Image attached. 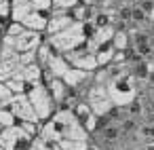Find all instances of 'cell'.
I'll return each mask as SVG.
<instances>
[{
    "label": "cell",
    "mask_w": 154,
    "mask_h": 150,
    "mask_svg": "<svg viewBox=\"0 0 154 150\" xmlns=\"http://www.w3.org/2000/svg\"><path fill=\"white\" fill-rule=\"evenodd\" d=\"M38 135L49 137V139H57V142H61V139H89L91 142V133L85 129V125L68 108H57L49 120L40 123Z\"/></svg>",
    "instance_id": "1"
},
{
    "label": "cell",
    "mask_w": 154,
    "mask_h": 150,
    "mask_svg": "<svg viewBox=\"0 0 154 150\" xmlns=\"http://www.w3.org/2000/svg\"><path fill=\"white\" fill-rule=\"evenodd\" d=\"M97 28L93 26V21H74L72 26H68L66 30L53 34V36H47L45 40L57 51V53H68V51H74L78 47H85L87 40L91 38V34L95 32Z\"/></svg>",
    "instance_id": "2"
},
{
    "label": "cell",
    "mask_w": 154,
    "mask_h": 150,
    "mask_svg": "<svg viewBox=\"0 0 154 150\" xmlns=\"http://www.w3.org/2000/svg\"><path fill=\"white\" fill-rule=\"evenodd\" d=\"M106 89H108V95L116 108H127L135 97H139V83L135 80L131 70L125 74L112 76L106 83Z\"/></svg>",
    "instance_id": "3"
},
{
    "label": "cell",
    "mask_w": 154,
    "mask_h": 150,
    "mask_svg": "<svg viewBox=\"0 0 154 150\" xmlns=\"http://www.w3.org/2000/svg\"><path fill=\"white\" fill-rule=\"evenodd\" d=\"M26 95H28V99L32 102V106H34V110H36V114H38V118H40V123L49 120V118L55 114L57 104L53 102V97H51V93H49L45 80H36V83L26 85Z\"/></svg>",
    "instance_id": "4"
},
{
    "label": "cell",
    "mask_w": 154,
    "mask_h": 150,
    "mask_svg": "<svg viewBox=\"0 0 154 150\" xmlns=\"http://www.w3.org/2000/svg\"><path fill=\"white\" fill-rule=\"evenodd\" d=\"M49 15H51V11L47 13V11H40V9L32 7L30 2H26V5L13 7L11 21H17V23H21L28 30H36V32H42L45 34L47 23H49Z\"/></svg>",
    "instance_id": "5"
},
{
    "label": "cell",
    "mask_w": 154,
    "mask_h": 150,
    "mask_svg": "<svg viewBox=\"0 0 154 150\" xmlns=\"http://www.w3.org/2000/svg\"><path fill=\"white\" fill-rule=\"evenodd\" d=\"M32 139L34 137L19 123L11 127H2V131H0V144H2L5 150H30Z\"/></svg>",
    "instance_id": "6"
},
{
    "label": "cell",
    "mask_w": 154,
    "mask_h": 150,
    "mask_svg": "<svg viewBox=\"0 0 154 150\" xmlns=\"http://www.w3.org/2000/svg\"><path fill=\"white\" fill-rule=\"evenodd\" d=\"M85 99L89 102L91 110H93L97 116H108V112L114 108V104H112V99H110V95H108L106 85L97 83L95 78H93V83L89 85V89H87V93H85Z\"/></svg>",
    "instance_id": "7"
},
{
    "label": "cell",
    "mask_w": 154,
    "mask_h": 150,
    "mask_svg": "<svg viewBox=\"0 0 154 150\" xmlns=\"http://www.w3.org/2000/svg\"><path fill=\"white\" fill-rule=\"evenodd\" d=\"M45 40V34L42 32H36V30H23L21 34H17L15 38H2L0 40V45L5 47H11L15 49L17 53H34Z\"/></svg>",
    "instance_id": "8"
},
{
    "label": "cell",
    "mask_w": 154,
    "mask_h": 150,
    "mask_svg": "<svg viewBox=\"0 0 154 150\" xmlns=\"http://www.w3.org/2000/svg\"><path fill=\"white\" fill-rule=\"evenodd\" d=\"M63 57L68 59V64H70L72 68H78V70H85V72H91V74L99 70L97 57H95V53H93L91 49H87V45H85V47H78V49H74V51L63 53Z\"/></svg>",
    "instance_id": "9"
},
{
    "label": "cell",
    "mask_w": 154,
    "mask_h": 150,
    "mask_svg": "<svg viewBox=\"0 0 154 150\" xmlns=\"http://www.w3.org/2000/svg\"><path fill=\"white\" fill-rule=\"evenodd\" d=\"M21 68H23L21 53H17L11 47L0 45V80H7V78L15 76Z\"/></svg>",
    "instance_id": "10"
},
{
    "label": "cell",
    "mask_w": 154,
    "mask_h": 150,
    "mask_svg": "<svg viewBox=\"0 0 154 150\" xmlns=\"http://www.w3.org/2000/svg\"><path fill=\"white\" fill-rule=\"evenodd\" d=\"M9 110L13 112V116L17 118V123H21V120L40 123V118H38V114H36V110H34V106H32V102L28 99L26 93H15L13 99H11V104H9Z\"/></svg>",
    "instance_id": "11"
},
{
    "label": "cell",
    "mask_w": 154,
    "mask_h": 150,
    "mask_svg": "<svg viewBox=\"0 0 154 150\" xmlns=\"http://www.w3.org/2000/svg\"><path fill=\"white\" fill-rule=\"evenodd\" d=\"M74 23V17L70 11H61V9H53L51 15H49V23H47V30H45V38L47 36H53L61 30H66L68 26Z\"/></svg>",
    "instance_id": "12"
},
{
    "label": "cell",
    "mask_w": 154,
    "mask_h": 150,
    "mask_svg": "<svg viewBox=\"0 0 154 150\" xmlns=\"http://www.w3.org/2000/svg\"><path fill=\"white\" fill-rule=\"evenodd\" d=\"M114 34H116L114 26L97 28V30L91 34V38L87 40V49H91L93 53H97V51H99V49H103L106 45H112V38H114Z\"/></svg>",
    "instance_id": "13"
},
{
    "label": "cell",
    "mask_w": 154,
    "mask_h": 150,
    "mask_svg": "<svg viewBox=\"0 0 154 150\" xmlns=\"http://www.w3.org/2000/svg\"><path fill=\"white\" fill-rule=\"evenodd\" d=\"M150 23V17H148V13L143 11V7L139 5V2H133L131 5V26H135V28H146Z\"/></svg>",
    "instance_id": "14"
},
{
    "label": "cell",
    "mask_w": 154,
    "mask_h": 150,
    "mask_svg": "<svg viewBox=\"0 0 154 150\" xmlns=\"http://www.w3.org/2000/svg\"><path fill=\"white\" fill-rule=\"evenodd\" d=\"M30 150H61L59 142L57 139H49V137H42V135H36L30 144Z\"/></svg>",
    "instance_id": "15"
},
{
    "label": "cell",
    "mask_w": 154,
    "mask_h": 150,
    "mask_svg": "<svg viewBox=\"0 0 154 150\" xmlns=\"http://www.w3.org/2000/svg\"><path fill=\"white\" fill-rule=\"evenodd\" d=\"M112 47L116 51H129L131 49V34H129V30H116V34L112 38Z\"/></svg>",
    "instance_id": "16"
},
{
    "label": "cell",
    "mask_w": 154,
    "mask_h": 150,
    "mask_svg": "<svg viewBox=\"0 0 154 150\" xmlns=\"http://www.w3.org/2000/svg\"><path fill=\"white\" fill-rule=\"evenodd\" d=\"M72 112H74V116H76V118H78L82 125H85V123H87V120H89V118L95 114V112L91 110V106H89V102H87V99H80V102H78L74 108H72Z\"/></svg>",
    "instance_id": "17"
},
{
    "label": "cell",
    "mask_w": 154,
    "mask_h": 150,
    "mask_svg": "<svg viewBox=\"0 0 154 150\" xmlns=\"http://www.w3.org/2000/svg\"><path fill=\"white\" fill-rule=\"evenodd\" d=\"M114 55H116V49H114L112 45H106L103 49H99V51L95 53V57H97V64H99V68H106L108 64H112Z\"/></svg>",
    "instance_id": "18"
},
{
    "label": "cell",
    "mask_w": 154,
    "mask_h": 150,
    "mask_svg": "<svg viewBox=\"0 0 154 150\" xmlns=\"http://www.w3.org/2000/svg\"><path fill=\"white\" fill-rule=\"evenodd\" d=\"M70 13H72L74 21H89V19H91V13H93V7L87 5V2H80V5L74 7Z\"/></svg>",
    "instance_id": "19"
},
{
    "label": "cell",
    "mask_w": 154,
    "mask_h": 150,
    "mask_svg": "<svg viewBox=\"0 0 154 150\" xmlns=\"http://www.w3.org/2000/svg\"><path fill=\"white\" fill-rule=\"evenodd\" d=\"M59 146L61 150H91L89 139H61Z\"/></svg>",
    "instance_id": "20"
},
{
    "label": "cell",
    "mask_w": 154,
    "mask_h": 150,
    "mask_svg": "<svg viewBox=\"0 0 154 150\" xmlns=\"http://www.w3.org/2000/svg\"><path fill=\"white\" fill-rule=\"evenodd\" d=\"M5 83H7V87H9L13 93H26V80L21 78V74H19V72H17L15 76L7 78Z\"/></svg>",
    "instance_id": "21"
},
{
    "label": "cell",
    "mask_w": 154,
    "mask_h": 150,
    "mask_svg": "<svg viewBox=\"0 0 154 150\" xmlns=\"http://www.w3.org/2000/svg\"><path fill=\"white\" fill-rule=\"evenodd\" d=\"M15 123H17V118L13 116V112L9 110V106H0V125H2V127H11Z\"/></svg>",
    "instance_id": "22"
},
{
    "label": "cell",
    "mask_w": 154,
    "mask_h": 150,
    "mask_svg": "<svg viewBox=\"0 0 154 150\" xmlns=\"http://www.w3.org/2000/svg\"><path fill=\"white\" fill-rule=\"evenodd\" d=\"M13 95H15V93L7 87V83L0 80V106H9L11 99H13Z\"/></svg>",
    "instance_id": "23"
},
{
    "label": "cell",
    "mask_w": 154,
    "mask_h": 150,
    "mask_svg": "<svg viewBox=\"0 0 154 150\" xmlns=\"http://www.w3.org/2000/svg\"><path fill=\"white\" fill-rule=\"evenodd\" d=\"M82 0H53V9H61V11H72L74 7H78Z\"/></svg>",
    "instance_id": "24"
},
{
    "label": "cell",
    "mask_w": 154,
    "mask_h": 150,
    "mask_svg": "<svg viewBox=\"0 0 154 150\" xmlns=\"http://www.w3.org/2000/svg\"><path fill=\"white\" fill-rule=\"evenodd\" d=\"M26 2H30V0H11V5H13V7H17V5H26Z\"/></svg>",
    "instance_id": "25"
},
{
    "label": "cell",
    "mask_w": 154,
    "mask_h": 150,
    "mask_svg": "<svg viewBox=\"0 0 154 150\" xmlns=\"http://www.w3.org/2000/svg\"><path fill=\"white\" fill-rule=\"evenodd\" d=\"M135 0H118V5H133Z\"/></svg>",
    "instance_id": "26"
},
{
    "label": "cell",
    "mask_w": 154,
    "mask_h": 150,
    "mask_svg": "<svg viewBox=\"0 0 154 150\" xmlns=\"http://www.w3.org/2000/svg\"><path fill=\"white\" fill-rule=\"evenodd\" d=\"M5 30H7V26H5V23H0V38L5 36Z\"/></svg>",
    "instance_id": "27"
},
{
    "label": "cell",
    "mask_w": 154,
    "mask_h": 150,
    "mask_svg": "<svg viewBox=\"0 0 154 150\" xmlns=\"http://www.w3.org/2000/svg\"><path fill=\"white\" fill-rule=\"evenodd\" d=\"M148 17H150V23H154V7H152V11H150V15H148Z\"/></svg>",
    "instance_id": "28"
},
{
    "label": "cell",
    "mask_w": 154,
    "mask_h": 150,
    "mask_svg": "<svg viewBox=\"0 0 154 150\" xmlns=\"http://www.w3.org/2000/svg\"><path fill=\"white\" fill-rule=\"evenodd\" d=\"M150 123H152V125H154V112H152V114H150Z\"/></svg>",
    "instance_id": "29"
},
{
    "label": "cell",
    "mask_w": 154,
    "mask_h": 150,
    "mask_svg": "<svg viewBox=\"0 0 154 150\" xmlns=\"http://www.w3.org/2000/svg\"><path fill=\"white\" fill-rule=\"evenodd\" d=\"M0 150H5V148H2V144H0Z\"/></svg>",
    "instance_id": "30"
},
{
    "label": "cell",
    "mask_w": 154,
    "mask_h": 150,
    "mask_svg": "<svg viewBox=\"0 0 154 150\" xmlns=\"http://www.w3.org/2000/svg\"><path fill=\"white\" fill-rule=\"evenodd\" d=\"M0 2H7V0H0Z\"/></svg>",
    "instance_id": "31"
},
{
    "label": "cell",
    "mask_w": 154,
    "mask_h": 150,
    "mask_svg": "<svg viewBox=\"0 0 154 150\" xmlns=\"http://www.w3.org/2000/svg\"><path fill=\"white\" fill-rule=\"evenodd\" d=\"M0 131H2V125H0Z\"/></svg>",
    "instance_id": "32"
},
{
    "label": "cell",
    "mask_w": 154,
    "mask_h": 150,
    "mask_svg": "<svg viewBox=\"0 0 154 150\" xmlns=\"http://www.w3.org/2000/svg\"><path fill=\"white\" fill-rule=\"evenodd\" d=\"M152 91H154V87H152Z\"/></svg>",
    "instance_id": "33"
}]
</instances>
